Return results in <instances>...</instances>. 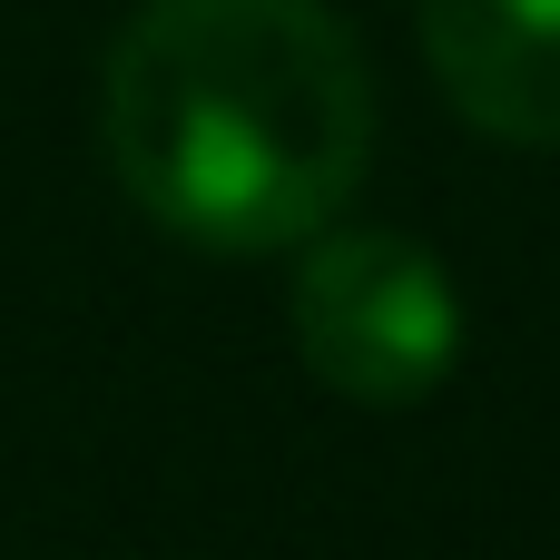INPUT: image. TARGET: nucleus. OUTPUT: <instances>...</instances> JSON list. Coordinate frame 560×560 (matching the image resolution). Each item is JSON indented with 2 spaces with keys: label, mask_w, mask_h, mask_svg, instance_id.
<instances>
[{
  "label": "nucleus",
  "mask_w": 560,
  "mask_h": 560,
  "mask_svg": "<svg viewBox=\"0 0 560 560\" xmlns=\"http://www.w3.org/2000/svg\"><path fill=\"white\" fill-rule=\"evenodd\" d=\"M98 138L177 246L285 256L374 167V59L335 0H138L98 69Z\"/></svg>",
  "instance_id": "1"
},
{
  "label": "nucleus",
  "mask_w": 560,
  "mask_h": 560,
  "mask_svg": "<svg viewBox=\"0 0 560 560\" xmlns=\"http://www.w3.org/2000/svg\"><path fill=\"white\" fill-rule=\"evenodd\" d=\"M433 89L502 148H560V0H423Z\"/></svg>",
  "instance_id": "3"
},
{
  "label": "nucleus",
  "mask_w": 560,
  "mask_h": 560,
  "mask_svg": "<svg viewBox=\"0 0 560 560\" xmlns=\"http://www.w3.org/2000/svg\"><path fill=\"white\" fill-rule=\"evenodd\" d=\"M295 354L325 394L364 413H404L443 394L463 364V295L433 246L394 226H325L295 246V295H285Z\"/></svg>",
  "instance_id": "2"
}]
</instances>
